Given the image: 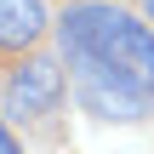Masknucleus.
I'll return each instance as SVG.
<instances>
[{"mask_svg": "<svg viewBox=\"0 0 154 154\" xmlns=\"http://www.w3.org/2000/svg\"><path fill=\"white\" fill-rule=\"evenodd\" d=\"M57 57L69 97L103 126H143L154 114V29L120 0H69L57 11Z\"/></svg>", "mask_w": 154, "mask_h": 154, "instance_id": "1", "label": "nucleus"}, {"mask_svg": "<svg viewBox=\"0 0 154 154\" xmlns=\"http://www.w3.org/2000/svg\"><path fill=\"white\" fill-rule=\"evenodd\" d=\"M63 97H69V69L57 51H34V57H17L6 63L0 74V120L17 131H51L57 114H63Z\"/></svg>", "mask_w": 154, "mask_h": 154, "instance_id": "2", "label": "nucleus"}, {"mask_svg": "<svg viewBox=\"0 0 154 154\" xmlns=\"http://www.w3.org/2000/svg\"><path fill=\"white\" fill-rule=\"evenodd\" d=\"M51 34H57V17L46 0H0V57L6 63L46 51Z\"/></svg>", "mask_w": 154, "mask_h": 154, "instance_id": "3", "label": "nucleus"}, {"mask_svg": "<svg viewBox=\"0 0 154 154\" xmlns=\"http://www.w3.org/2000/svg\"><path fill=\"white\" fill-rule=\"evenodd\" d=\"M0 154H29V149H23V137H17L6 120H0Z\"/></svg>", "mask_w": 154, "mask_h": 154, "instance_id": "4", "label": "nucleus"}, {"mask_svg": "<svg viewBox=\"0 0 154 154\" xmlns=\"http://www.w3.org/2000/svg\"><path fill=\"white\" fill-rule=\"evenodd\" d=\"M137 11H143V23L154 29V0H137Z\"/></svg>", "mask_w": 154, "mask_h": 154, "instance_id": "5", "label": "nucleus"}]
</instances>
